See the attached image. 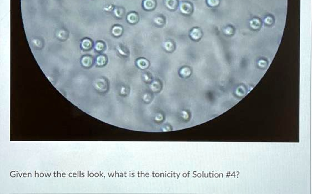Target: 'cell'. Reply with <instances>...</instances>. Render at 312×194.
Listing matches in <instances>:
<instances>
[{
  "instance_id": "cell-14",
  "label": "cell",
  "mask_w": 312,
  "mask_h": 194,
  "mask_svg": "<svg viewBox=\"0 0 312 194\" xmlns=\"http://www.w3.org/2000/svg\"><path fill=\"white\" fill-rule=\"evenodd\" d=\"M92 62H93V60L92 59V58L89 56H86L82 59V64L86 67L91 66L92 64Z\"/></svg>"
},
{
  "instance_id": "cell-16",
  "label": "cell",
  "mask_w": 312,
  "mask_h": 194,
  "mask_svg": "<svg viewBox=\"0 0 312 194\" xmlns=\"http://www.w3.org/2000/svg\"><path fill=\"white\" fill-rule=\"evenodd\" d=\"M92 42L88 39H84L82 42V47L83 49H85V50H89L92 47Z\"/></svg>"
},
{
  "instance_id": "cell-18",
  "label": "cell",
  "mask_w": 312,
  "mask_h": 194,
  "mask_svg": "<svg viewBox=\"0 0 312 194\" xmlns=\"http://www.w3.org/2000/svg\"><path fill=\"white\" fill-rule=\"evenodd\" d=\"M208 5L212 7L217 6L219 3V0H207Z\"/></svg>"
},
{
  "instance_id": "cell-20",
  "label": "cell",
  "mask_w": 312,
  "mask_h": 194,
  "mask_svg": "<svg viewBox=\"0 0 312 194\" xmlns=\"http://www.w3.org/2000/svg\"><path fill=\"white\" fill-rule=\"evenodd\" d=\"M224 32L226 34L230 35V34H231L233 33V28L231 27H228L227 28H226L224 30Z\"/></svg>"
},
{
  "instance_id": "cell-15",
  "label": "cell",
  "mask_w": 312,
  "mask_h": 194,
  "mask_svg": "<svg viewBox=\"0 0 312 194\" xmlns=\"http://www.w3.org/2000/svg\"><path fill=\"white\" fill-rule=\"evenodd\" d=\"M261 25L260 21L257 18H254L250 22V26L254 30H258Z\"/></svg>"
},
{
  "instance_id": "cell-23",
  "label": "cell",
  "mask_w": 312,
  "mask_h": 194,
  "mask_svg": "<svg viewBox=\"0 0 312 194\" xmlns=\"http://www.w3.org/2000/svg\"><path fill=\"white\" fill-rule=\"evenodd\" d=\"M258 64H259V66L260 67H265L266 66V62L265 61H264V60H261V61H259Z\"/></svg>"
},
{
  "instance_id": "cell-8",
  "label": "cell",
  "mask_w": 312,
  "mask_h": 194,
  "mask_svg": "<svg viewBox=\"0 0 312 194\" xmlns=\"http://www.w3.org/2000/svg\"><path fill=\"white\" fill-rule=\"evenodd\" d=\"M166 17L162 15H159L156 16V17L153 18V23L154 24L159 27H163L166 24Z\"/></svg>"
},
{
  "instance_id": "cell-13",
  "label": "cell",
  "mask_w": 312,
  "mask_h": 194,
  "mask_svg": "<svg viewBox=\"0 0 312 194\" xmlns=\"http://www.w3.org/2000/svg\"><path fill=\"white\" fill-rule=\"evenodd\" d=\"M107 62V58L105 55H98L96 58V64L98 66L102 67L105 66Z\"/></svg>"
},
{
  "instance_id": "cell-10",
  "label": "cell",
  "mask_w": 312,
  "mask_h": 194,
  "mask_svg": "<svg viewBox=\"0 0 312 194\" xmlns=\"http://www.w3.org/2000/svg\"><path fill=\"white\" fill-rule=\"evenodd\" d=\"M117 50L119 53V55H121L122 57H129L130 52V50L127 47L123 45V44H118L117 46Z\"/></svg>"
},
{
  "instance_id": "cell-11",
  "label": "cell",
  "mask_w": 312,
  "mask_h": 194,
  "mask_svg": "<svg viewBox=\"0 0 312 194\" xmlns=\"http://www.w3.org/2000/svg\"><path fill=\"white\" fill-rule=\"evenodd\" d=\"M111 32H112V34L114 36L118 37L122 36L123 32V28L121 26L116 25L112 27Z\"/></svg>"
},
{
  "instance_id": "cell-22",
  "label": "cell",
  "mask_w": 312,
  "mask_h": 194,
  "mask_svg": "<svg viewBox=\"0 0 312 194\" xmlns=\"http://www.w3.org/2000/svg\"><path fill=\"white\" fill-rule=\"evenodd\" d=\"M264 22L267 25H271L273 22V19L270 17H266L264 20Z\"/></svg>"
},
{
  "instance_id": "cell-4",
  "label": "cell",
  "mask_w": 312,
  "mask_h": 194,
  "mask_svg": "<svg viewBox=\"0 0 312 194\" xmlns=\"http://www.w3.org/2000/svg\"><path fill=\"white\" fill-rule=\"evenodd\" d=\"M126 19L128 23L132 25H135L139 22V14L135 11H132L127 15Z\"/></svg>"
},
{
  "instance_id": "cell-1",
  "label": "cell",
  "mask_w": 312,
  "mask_h": 194,
  "mask_svg": "<svg viewBox=\"0 0 312 194\" xmlns=\"http://www.w3.org/2000/svg\"><path fill=\"white\" fill-rule=\"evenodd\" d=\"M179 9L182 14L188 16L193 12V6L189 2L183 1L179 4Z\"/></svg>"
},
{
  "instance_id": "cell-19",
  "label": "cell",
  "mask_w": 312,
  "mask_h": 194,
  "mask_svg": "<svg viewBox=\"0 0 312 194\" xmlns=\"http://www.w3.org/2000/svg\"><path fill=\"white\" fill-rule=\"evenodd\" d=\"M67 33L64 31H60L58 34V37L60 39H66L67 37Z\"/></svg>"
},
{
  "instance_id": "cell-5",
  "label": "cell",
  "mask_w": 312,
  "mask_h": 194,
  "mask_svg": "<svg viewBox=\"0 0 312 194\" xmlns=\"http://www.w3.org/2000/svg\"><path fill=\"white\" fill-rule=\"evenodd\" d=\"M165 6L166 8L171 11H174L177 10L179 6L178 0H165L164 1Z\"/></svg>"
},
{
  "instance_id": "cell-3",
  "label": "cell",
  "mask_w": 312,
  "mask_h": 194,
  "mask_svg": "<svg viewBox=\"0 0 312 194\" xmlns=\"http://www.w3.org/2000/svg\"><path fill=\"white\" fill-rule=\"evenodd\" d=\"M157 4L156 0H144L142 2L143 9L147 11H151L155 9Z\"/></svg>"
},
{
  "instance_id": "cell-9",
  "label": "cell",
  "mask_w": 312,
  "mask_h": 194,
  "mask_svg": "<svg viewBox=\"0 0 312 194\" xmlns=\"http://www.w3.org/2000/svg\"><path fill=\"white\" fill-rule=\"evenodd\" d=\"M192 73L191 69L188 66H183L178 71L179 76L182 78H188Z\"/></svg>"
},
{
  "instance_id": "cell-7",
  "label": "cell",
  "mask_w": 312,
  "mask_h": 194,
  "mask_svg": "<svg viewBox=\"0 0 312 194\" xmlns=\"http://www.w3.org/2000/svg\"><path fill=\"white\" fill-rule=\"evenodd\" d=\"M190 36L193 40L198 41L202 36V31L199 28H193L190 32Z\"/></svg>"
},
{
  "instance_id": "cell-17",
  "label": "cell",
  "mask_w": 312,
  "mask_h": 194,
  "mask_svg": "<svg viewBox=\"0 0 312 194\" xmlns=\"http://www.w3.org/2000/svg\"><path fill=\"white\" fill-rule=\"evenodd\" d=\"M105 44L104 43L101 41H99L97 42L95 45V50L98 52H102L105 50Z\"/></svg>"
},
{
  "instance_id": "cell-21",
  "label": "cell",
  "mask_w": 312,
  "mask_h": 194,
  "mask_svg": "<svg viewBox=\"0 0 312 194\" xmlns=\"http://www.w3.org/2000/svg\"><path fill=\"white\" fill-rule=\"evenodd\" d=\"M114 9V7L113 5H108V6H105V7H104V10L107 12H111Z\"/></svg>"
},
{
  "instance_id": "cell-2",
  "label": "cell",
  "mask_w": 312,
  "mask_h": 194,
  "mask_svg": "<svg viewBox=\"0 0 312 194\" xmlns=\"http://www.w3.org/2000/svg\"><path fill=\"white\" fill-rule=\"evenodd\" d=\"M136 66L141 70H146L150 66V62L147 59L144 57H139L136 59L135 61Z\"/></svg>"
},
{
  "instance_id": "cell-12",
  "label": "cell",
  "mask_w": 312,
  "mask_h": 194,
  "mask_svg": "<svg viewBox=\"0 0 312 194\" xmlns=\"http://www.w3.org/2000/svg\"><path fill=\"white\" fill-rule=\"evenodd\" d=\"M114 16L119 18H122L126 14L125 9L121 7H117L114 9Z\"/></svg>"
},
{
  "instance_id": "cell-6",
  "label": "cell",
  "mask_w": 312,
  "mask_h": 194,
  "mask_svg": "<svg viewBox=\"0 0 312 194\" xmlns=\"http://www.w3.org/2000/svg\"><path fill=\"white\" fill-rule=\"evenodd\" d=\"M163 47L166 52L168 53H173L176 49V44L172 40L168 39L163 42Z\"/></svg>"
}]
</instances>
